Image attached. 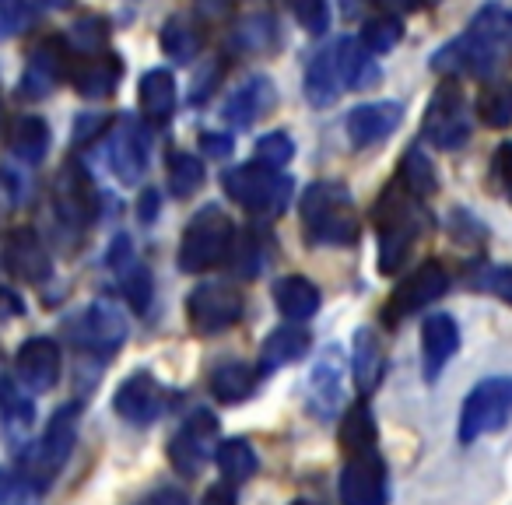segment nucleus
<instances>
[{"label":"nucleus","mask_w":512,"mask_h":505,"mask_svg":"<svg viewBox=\"0 0 512 505\" xmlns=\"http://www.w3.org/2000/svg\"><path fill=\"white\" fill-rule=\"evenodd\" d=\"M512 64V8L505 4H488L481 8L463 36L435 50L432 71L446 78H474V81H495L505 67Z\"/></svg>","instance_id":"obj_1"},{"label":"nucleus","mask_w":512,"mask_h":505,"mask_svg":"<svg viewBox=\"0 0 512 505\" xmlns=\"http://www.w3.org/2000/svg\"><path fill=\"white\" fill-rule=\"evenodd\" d=\"M376 235H379V271L397 274L414 253L418 239L425 235V211L421 200L411 197L404 186L393 179L376 204Z\"/></svg>","instance_id":"obj_2"},{"label":"nucleus","mask_w":512,"mask_h":505,"mask_svg":"<svg viewBox=\"0 0 512 505\" xmlns=\"http://www.w3.org/2000/svg\"><path fill=\"white\" fill-rule=\"evenodd\" d=\"M376 81V67L369 64V53L355 39H337L327 50L313 57L306 67V99L316 109H327L341 99L344 88H365Z\"/></svg>","instance_id":"obj_3"},{"label":"nucleus","mask_w":512,"mask_h":505,"mask_svg":"<svg viewBox=\"0 0 512 505\" xmlns=\"http://www.w3.org/2000/svg\"><path fill=\"white\" fill-rule=\"evenodd\" d=\"M302 232L313 246H351L358 239V214L351 190L337 179H320L302 193Z\"/></svg>","instance_id":"obj_4"},{"label":"nucleus","mask_w":512,"mask_h":505,"mask_svg":"<svg viewBox=\"0 0 512 505\" xmlns=\"http://www.w3.org/2000/svg\"><path fill=\"white\" fill-rule=\"evenodd\" d=\"M78 425H81V404L71 400V404L53 411L50 425L39 435V442H25V446L18 449V470H22L36 488H46V484L57 477V470L67 463L74 442H78Z\"/></svg>","instance_id":"obj_5"},{"label":"nucleus","mask_w":512,"mask_h":505,"mask_svg":"<svg viewBox=\"0 0 512 505\" xmlns=\"http://www.w3.org/2000/svg\"><path fill=\"white\" fill-rule=\"evenodd\" d=\"M235 246V225L218 204L200 207L179 239V267L186 274H204L228 264Z\"/></svg>","instance_id":"obj_6"},{"label":"nucleus","mask_w":512,"mask_h":505,"mask_svg":"<svg viewBox=\"0 0 512 505\" xmlns=\"http://www.w3.org/2000/svg\"><path fill=\"white\" fill-rule=\"evenodd\" d=\"M221 190L228 193V200L242 207V211L256 214V218H274L288 207L292 197V179L281 169H271L264 162H246L232 165L221 172Z\"/></svg>","instance_id":"obj_7"},{"label":"nucleus","mask_w":512,"mask_h":505,"mask_svg":"<svg viewBox=\"0 0 512 505\" xmlns=\"http://www.w3.org/2000/svg\"><path fill=\"white\" fill-rule=\"evenodd\" d=\"M470 134H474L470 102H467V95H463L460 81L446 78L435 88L432 102H428L425 116H421V137L442 151H456L470 141Z\"/></svg>","instance_id":"obj_8"},{"label":"nucleus","mask_w":512,"mask_h":505,"mask_svg":"<svg viewBox=\"0 0 512 505\" xmlns=\"http://www.w3.org/2000/svg\"><path fill=\"white\" fill-rule=\"evenodd\" d=\"M512 421V376H491L481 379L474 390L467 393L460 411V442L484 439V435L502 432Z\"/></svg>","instance_id":"obj_9"},{"label":"nucleus","mask_w":512,"mask_h":505,"mask_svg":"<svg viewBox=\"0 0 512 505\" xmlns=\"http://www.w3.org/2000/svg\"><path fill=\"white\" fill-rule=\"evenodd\" d=\"M67 337L78 351L95 358H113L127 341V316L109 302H92L88 309H81L71 323H67Z\"/></svg>","instance_id":"obj_10"},{"label":"nucleus","mask_w":512,"mask_h":505,"mask_svg":"<svg viewBox=\"0 0 512 505\" xmlns=\"http://www.w3.org/2000/svg\"><path fill=\"white\" fill-rule=\"evenodd\" d=\"M242 292L225 281H207V285H197L186 299V316H190V327L197 330L200 337H218L225 330H232L235 323L242 320Z\"/></svg>","instance_id":"obj_11"},{"label":"nucleus","mask_w":512,"mask_h":505,"mask_svg":"<svg viewBox=\"0 0 512 505\" xmlns=\"http://www.w3.org/2000/svg\"><path fill=\"white\" fill-rule=\"evenodd\" d=\"M446 288H449L446 267H442L439 260H425L418 271H411L404 281H397V288H393L383 306V323L386 327H397L400 320L414 316L418 309L439 302L442 295H446Z\"/></svg>","instance_id":"obj_12"},{"label":"nucleus","mask_w":512,"mask_h":505,"mask_svg":"<svg viewBox=\"0 0 512 505\" xmlns=\"http://www.w3.org/2000/svg\"><path fill=\"white\" fill-rule=\"evenodd\" d=\"M337 495L344 505H386L390 502V481H386L383 456L372 449L348 453V463L337 477Z\"/></svg>","instance_id":"obj_13"},{"label":"nucleus","mask_w":512,"mask_h":505,"mask_svg":"<svg viewBox=\"0 0 512 505\" xmlns=\"http://www.w3.org/2000/svg\"><path fill=\"white\" fill-rule=\"evenodd\" d=\"M218 453V418L211 411H193L169 439V463L183 477H197Z\"/></svg>","instance_id":"obj_14"},{"label":"nucleus","mask_w":512,"mask_h":505,"mask_svg":"<svg viewBox=\"0 0 512 505\" xmlns=\"http://www.w3.org/2000/svg\"><path fill=\"white\" fill-rule=\"evenodd\" d=\"M53 211L60 225L71 232H85L99 214V193L92 186V176L74 158L60 169L57 186H53Z\"/></svg>","instance_id":"obj_15"},{"label":"nucleus","mask_w":512,"mask_h":505,"mask_svg":"<svg viewBox=\"0 0 512 505\" xmlns=\"http://www.w3.org/2000/svg\"><path fill=\"white\" fill-rule=\"evenodd\" d=\"M151 158V137L134 116H123L120 123H113L109 134V169L123 186H137L148 172Z\"/></svg>","instance_id":"obj_16"},{"label":"nucleus","mask_w":512,"mask_h":505,"mask_svg":"<svg viewBox=\"0 0 512 505\" xmlns=\"http://www.w3.org/2000/svg\"><path fill=\"white\" fill-rule=\"evenodd\" d=\"M67 53H71L67 39H57V36L43 39V43L29 53V67H25V74H22L18 95L32 102L46 99V95L60 85V78L71 74V57H67Z\"/></svg>","instance_id":"obj_17"},{"label":"nucleus","mask_w":512,"mask_h":505,"mask_svg":"<svg viewBox=\"0 0 512 505\" xmlns=\"http://www.w3.org/2000/svg\"><path fill=\"white\" fill-rule=\"evenodd\" d=\"M113 411L130 425H151L165 411V390L148 369H137L116 386Z\"/></svg>","instance_id":"obj_18"},{"label":"nucleus","mask_w":512,"mask_h":505,"mask_svg":"<svg viewBox=\"0 0 512 505\" xmlns=\"http://www.w3.org/2000/svg\"><path fill=\"white\" fill-rule=\"evenodd\" d=\"M4 271L25 285H46L53 278V260L32 228H15L4 242Z\"/></svg>","instance_id":"obj_19"},{"label":"nucleus","mask_w":512,"mask_h":505,"mask_svg":"<svg viewBox=\"0 0 512 505\" xmlns=\"http://www.w3.org/2000/svg\"><path fill=\"white\" fill-rule=\"evenodd\" d=\"M15 376L29 393H50L60 379V344L53 337H29L15 355Z\"/></svg>","instance_id":"obj_20"},{"label":"nucleus","mask_w":512,"mask_h":505,"mask_svg":"<svg viewBox=\"0 0 512 505\" xmlns=\"http://www.w3.org/2000/svg\"><path fill=\"white\" fill-rule=\"evenodd\" d=\"M36 421V400L18 383V376H0V439L18 449L29 442Z\"/></svg>","instance_id":"obj_21"},{"label":"nucleus","mask_w":512,"mask_h":505,"mask_svg":"<svg viewBox=\"0 0 512 505\" xmlns=\"http://www.w3.org/2000/svg\"><path fill=\"white\" fill-rule=\"evenodd\" d=\"M274 106H278V88H274L271 78L256 74V78H246L232 95H228L221 116H225L228 127L246 130V127H253L256 120H264Z\"/></svg>","instance_id":"obj_22"},{"label":"nucleus","mask_w":512,"mask_h":505,"mask_svg":"<svg viewBox=\"0 0 512 505\" xmlns=\"http://www.w3.org/2000/svg\"><path fill=\"white\" fill-rule=\"evenodd\" d=\"M344 397V355L337 344L320 351L313 372H309V407L320 418H334Z\"/></svg>","instance_id":"obj_23"},{"label":"nucleus","mask_w":512,"mask_h":505,"mask_svg":"<svg viewBox=\"0 0 512 505\" xmlns=\"http://www.w3.org/2000/svg\"><path fill=\"white\" fill-rule=\"evenodd\" d=\"M120 78H123V60L120 53H109V50L81 57V64H71V74H67V81H71L81 99H109L120 88Z\"/></svg>","instance_id":"obj_24"},{"label":"nucleus","mask_w":512,"mask_h":505,"mask_svg":"<svg viewBox=\"0 0 512 505\" xmlns=\"http://www.w3.org/2000/svg\"><path fill=\"white\" fill-rule=\"evenodd\" d=\"M460 351V327L449 313H432L421 327V369H425V379L435 383L446 369L449 358Z\"/></svg>","instance_id":"obj_25"},{"label":"nucleus","mask_w":512,"mask_h":505,"mask_svg":"<svg viewBox=\"0 0 512 505\" xmlns=\"http://www.w3.org/2000/svg\"><path fill=\"white\" fill-rule=\"evenodd\" d=\"M400 120H404L400 102H365L348 113V137L355 148H369V144L386 141L400 127Z\"/></svg>","instance_id":"obj_26"},{"label":"nucleus","mask_w":512,"mask_h":505,"mask_svg":"<svg viewBox=\"0 0 512 505\" xmlns=\"http://www.w3.org/2000/svg\"><path fill=\"white\" fill-rule=\"evenodd\" d=\"M137 106H141L144 120L155 123V127L169 123L172 113H176V78H172V71L155 67V71L144 74L141 85H137Z\"/></svg>","instance_id":"obj_27"},{"label":"nucleus","mask_w":512,"mask_h":505,"mask_svg":"<svg viewBox=\"0 0 512 505\" xmlns=\"http://www.w3.org/2000/svg\"><path fill=\"white\" fill-rule=\"evenodd\" d=\"M274 302L288 323H306L320 313V288L302 274H288L274 281Z\"/></svg>","instance_id":"obj_28"},{"label":"nucleus","mask_w":512,"mask_h":505,"mask_svg":"<svg viewBox=\"0 0 512 505\" xmlns=\"http://www.w3.org/2000/svg\"><path fill=\"white\" fill-rule=\"evenodd\" d=\"M351 369H355V386L362 393H372L383 379L386 369V351L383 341L376 337V330L362 327L355 334V355H351Z\"/></svg>","instance_id":"obj_29"},{"label":"nucleus","mask_w":512,"mask_h":505,"mask_svg":"<svg viewBox=\"0 0 512 505\" xmlns=\"http://www.w3.org/2000/svg\"><path fill=\"white\" fill-rule=\"evenodd\" d=\"M207 390L221 404H242L256 390V369L246 362H218L211 369V376H207Z\"/></svg>","instance_id":"obj_30"},{"label":"nucleus","mask_w":512,"mask_h":505,"mask_svg":"<svg viewBox=\"0 0 512 505\" xmlns=\"http://www.w3.org/2000/svg\"><path fill=\"white\" fill-rule=\"evenodd\" d=\"M158 43H162V53L172 64H190L200 53V46H204V29H200L190 15H172L169 22L162 25Z\"/></svg>","instance_id":"obj_31"},{"label":"nucleus","mask_w":512,"mask_h":505,"mask_svg":"<svg viewBox=\"0 0 512 505\" xmlns=\"http://www.w3.org/2000/svg\"><path fill=\"white\" fill-rule=\"evenodd\" d=\"M278 43H281V32L271 15H246L242 22H235V29H232V50L249 53V57L274 53Z\"/></svg>","instance_id":"obj_32"},{"label":"nucleus","mask_w":512,"mask_h":505,"mask_svg":"<svg viewBox=\"0 0 512 505\" xmlns=\"http://www.w3.org/2000/svg\"><path fill=\"white\" fill-rule=\"evenodd\" d=\"M50 127H46L43 116L36 113H25L15 120V127H11V151H15V158H22L25 165H36L46 158V151H50Z\"/></svg>","instance_id":"obj_33"},{"label":"nucleus","mask_w":512,"mask_h":505,"mask_svg":"<svg viewBox=\"0 0 512 505\" xmlns=\"http://www.w3.org/2000/svg\"><path fill=\"white\" fill-rule=\"evenodd\" d=\"M397 183L404 186L411 197L428 200V197H435V190H439V172H435L432 158H428L425 151H421V148H407L404 158H400Z\"/></svg>","instance_id":"obj_34"},{"label":"nucleus","mask_w":512,"mask_h":505,"mask_svg":"<svg viewBox=\"0 0 512 505\" xmlns=\"http://www.w3.org/2000/svg\"><path fill=\"white\" fill-rule=\"evenodd\" d=\"M309 334L302 327H278L271 330V337L264 341V351H260V362L264 369H281V365H292L299 358L309 355Z\"/></svg>","instance_id":"obj_35"},{"label":"nucleus","mask_w":512,"mask_h":505,"mask_svg":"<svg viewBox=\"0 0 512 505\" xmlns=\"http://www.w3.org/2000/svg\"><path fill=\"white\" fill-rule=\"evenodd\" d=\"M341 446H344V453H358V449L376 446V421H372L369 400L351 404L348 414L341 418Z\"/></svg>","instance_id":"obj_36"},{"label":"nucleus","mask_w":512,"mask_h":505,"mask_svg":"<svg viewBox=\"0 0 512 505\" xmlns=\"http://www.w3.org/2000/svg\"><path fill=\"white\" fill-rule=\"evenodd\" d=\"M165 179H169L172 197L186 200L204 186V165H200V158L190 155V151H176V155H169V172H165Z\"/></svg>","instance_id":"obj_37"},{"label":"nucleus","mask_w":512,"mask_h":505,"mask_svg":"<svg viewBox=\"0 0 512 505\" xmlns=\"http://www.w3.org/2000/svg\"><path fill=\"white\" fill-rule=\"evenodd\" d=\"M214 460H218L225 481H232V484H242V481H249V477L256 474V453H253V446H249L246 439L218 442V453H214Z\"/></svg>","instance_id":"obj_38"},{"label":"nucleus","mask_w":512,"mask_h":505,"mask_svg":"<svg viewBox=\"0 0 512 505\" xmlns=\"http://www.w3.org/2000/svg\"><path fill=\"white\" fill-rule=\"evenodd\" d=\"M477 120L491 130L512 127V85L495 81V85L484 88L481 99H477Z\"/></svg>","instance_id":"obj_39"},{"label":"nucleus","mask_w":512,"mask_h":505,"mask_svg":"<svg viewBox=\"0 0 512 505\" xmlns=\"http://www.w3.org/2000/svg\"><path fill=\"white\" fill-rule=\"evenodd\" d=\"M67 46H71L78 57H92V53H106L109 46V22L99 15H88L81 18V22L71 25V32H67Z\"/></svg>","instance_id":"obj_40"},{"label":"nucleus","mask_w":512,"mask_h":505,"mask_svg":"<svg viewBox=\"0 0 512 505\" xmlns=\"http://www.w3.org/2000/svg\"><path fill=\"white\" fill-rule=\"evenodd\" d=\"M404 39V25H400V18L393 15H379V18H369L362 29V50L372 53V57H383V53H390L393 46Z\"/></svg>","instance_id":"obj_41"},{"label":"nucleus","mask_w":512,"mask_h":505,"mask_svg":"<svg viewBox=\"0 0 512 505\" xmlns=\"http://www.w3.org/2000/svg\"><path fill=\"white\" fill-rule=\"evenodd\" d=\"M253 155H256V162L271 165V169H285V165L295 158V141L285 134V130H271V134H264L260 141H256Z\"/></svg>","instance_id":"obj_42"},{"label":"nucleus","mask_w":512,"mask_h":505,"mask_svg":"<svg viewBox=\"0 0 512 505\" xmlns=\"http://www.w3.org/2000/svg\"><path fill=\"white\" fill-rule=\"evenodd\" d=\"M43 488L29 481L22 470H0V505H39Z\"/></svg>","instance_id":"obj_43"},{"label":"nucleus","mask_w":512,"mask_h":505,"mask_svg":"<svg viewBox=\"0 0 512 505\" xmlns=\"http://www.w3.org/2000/svg\"><path fill=\"white\" fill-rule=\"evenodd\" d=\"M120 288H123V299L130 302V309L137 313H148L151 306V274L144 267H130L127 274H120Z\"/></svg>","instance_id":"obj_44"},{"label":"nucleus","mask_w":512,"mask_h":505,"mask_svg":"<svg viewBox=\"0 0 512 505\" xmlns=\"http://www.w3.org/2000/svg\"><path fill=\"white\" fill-rule=\"evenodd\" d=\"M32 22V0H0V43L15 39Z\"/></svg>","instance_id":"obj_45"},{"label":"nucleus","mask_w":512,"mask_h":505,"mask_svg":"<svg viewBox=\"0 0 512 505\" xmlns=\"http://www.w3.org/2000/svg\"><path fill=\"white\" fill-rule=\"evenodd\" d=\"M292 15L302 29L320 36V32H327V25H330V4L327 0H292Z\"/></svg>","instance_id":"obj_46"},{"label":"nucleus","mask_w":512,"mask_h":505,"mask_svg":"<svg viewBox=\"0 0 512 505\" xmlns=\"http://www.w3.org/2000/svg\"><path fill=\"white\" fill-rule=\"evenodd\" d=\"M474 288L495 295L502 302H512V267H484L474 278Z\"/></svg>","instance_id":"obj_47"},{"label":"nucleus","mask_w":512,"mask_h":505,"mask_svg":"<svg viewBox=\"0 0 512 505\" xmlns=\"http://www.w3.org/2000/svg\"><path fill=\"white\" fill-rule=\"evenodd\" d=\"M130 267H134V242H130V235H116L109 246V271L127 274Z\"/></svg>","instance_id":"obj_48"},{"label":"nucleus","mask_w":512,"mask_h":505,"mask_svg":"<svg viewBox=\"0 0 512 505\" xmlns=\"http://www.w3.org/2000/svg\"><path fill=\"white\" fill-rule=\"evenodd\" d=\"M109 127H113V120H109V116H81L78 127H74V141H78V144H92L95 137H102Z\"/></svg>","instance_id":"obj_49"},{"label":"nucleus","mask_w":512,"mask_h":505,"mask_svg":"<svg viewBox=\"0 0 512 505\" xmlns=\"http://www.w3.org/2000/svg\"><path fill=\"white\" fill-rule=\"evenodd\" d=\"M495 176H498V183H502V190H505V197L512 200V141H502L498 144V151H495Z\"/></svg>","instance_id":"obj_50"},{"label":"nucleus","mask_w":512,"mask_h":505,"mask_svg":"<svg viewBox=\"0 0 512 505\" xmlns=\"http://www.w3.org/2000/svg\"><path fill=\"white\" fill-rule=\"evenodd\" d=\"M200 151L207 158H228L232 155V137L228 134H200Z\"/></svg>","instance_id":"obj_51"},{"label":"nucleus","mask_w":512,"mask_h":505,"mask_svg":"<svg viewBox=\"0 0 512 505\" xmlns=\"http://www.w3.org/2000/svg\"><path fill=\"white\" fill-rule=\"evenodd\" d=\"M137 505H190L186 502V495L179 488H158V491H151L144 502H137Z\"/></svg>","instance_id":"obj_52"},{"label":"nucleus","mask_w":512,"mask_h":505,"mask_svg":"<svg viewBox=\"0 0 512 505\" xmlns=\"http://www.w3.org/2000/svg\"><path fill=\"white\" fill-rule=\"evenodd\" d=\"M22 313H25V302L11 288H0V320H15Z\"/></svg>","instance_id":"obj_53"},{"label":"nucleus","mask_w":512,"mask_h":505,"mask_svg":"<svg viewBox=\"0 0 512 505\" xmlns=\"http://www.w3.org/2000/svg\"><path fill=\"white\" fill-rule=\"evenodd\" d=\"M200 505H235V491L225 484H211V488L204 491V498H200Z\"/></svg>","instance_id":"obj_54"},{"label":"nucleus","mask_w":512,"mask_h":505,"mask_svg":"<svg viewBox=\"0 0 512 505\" xmlns=\"http://www.w3.org/2000/svg\"><path fill=\"white\" fill-rule=\"evenodd\" d=\"M337 4H341V15L344 18H358L365 8H369L372 0H337Z\"/></svg>","instance_id":"obj_55"},{"label":"nucleus","mask_w":512,"mask_h":505,"mask_svg":"<svg viewBox=\"0 0 512 505\" xmlns=\"http://www.w3.org/2000/svg\"><path fill=\"white\" fill-rule=\"evenodd\" d=\"M144 197H148V200H141V207H137V214H141V218L144 221H151V218H155V211H158V193H144Z\"/></svg>","instance_id":"obj_56"},{"label":"nucleus","mask_w":512,"mask_h":505,"mask_svg":"<svg viewBox=\"0 0 512 505\" xmlns=\"http://www.w3.org/2000/svg\"><path fill=\"white\" fill-rule=\"evenodd\" d=\"M397 11H421L425 4H432V0H390Z\"/></svg>","instance_id":"obj_57"},{"label":"nucleus","mask_w":512,"mask_h":505,"mask_svg":"<svg viewBox=\"0 0 512 505\" xmlns=\"http://www.w3.org/2000/svg\"><path fill=\"white\" fill-rule=\"evenodd\" d=\"M43 8H53V11H64V8H71L74 0H39Z\"/></svg>","instance_id":"obj_58"},{"label":"nucleus","mask_w":512,"mask_h":505,"mask_svg":"<svg viewBox=\"0 0 512 505\" xmlns=\"http://www.w3.org/2000/svg\"><path fill=\"white\" fill-rule=\"evenodd\" d=\"M292 505H313V502H306V498H299V502H292Z\"/></svg>","instance_id":"obj_59"},{"label":"nucleus","mask_w":512,"mask_h":505,"mask_svg":"<svg viewBox=\"0 0 512 505\" xmlns=\"http://www.w3.org/2000/svg\"><path fill=\"white\" fill-rule=\"evenodd\" d=\"M0 127H4V106H0Z\"/></svg>","instance_id":"obj_60"},{"label":"nucleus","mask_w":512,"mask_h":505,"mask_svg":"<svg viewBox=\"0 0 512 505\" xmlns=\"http://www.w3.org/2000/svg\"><path fill=\"white\" fill-rule=\"evenodd\" d=\"M0 207H4V190H0Z\"/></svg>","instance_id":"obj_61"}]
</instances>
